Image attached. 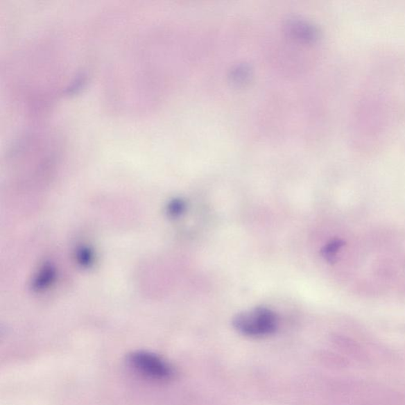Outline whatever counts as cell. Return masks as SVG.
I'll use <instances>...</instances> for the list:
<instances>
[{
	"mask_svg": "<svg viewBox=\"0 0 405 405\" xmlns=\"http://www.w3.org/2000/svg\"><path fill=\"white\" fill-rule=\"evenodd\" d=\"M234 328L240 334L251 337H263L273 334L278 328V317L272 309L256 307L251 311L235 315Z\"/></svg>",
	"mask_w": 405,
	"mask_h": 405,
	"instance_id": "cell-1",
	"label": "cell"
},
{
	"mask_svg": "<svg viewBox=\"0 0 405 405\" xmlns=\"http://www.w3.org/2000/svg\"><path fill=\"white\" fill-rule=\"evenodd\" d=\"M128 363L138 373L150 379L170 380L174 374L170 364L156 354L150 352H133L128 356Z\"/></svg>",
	"mask_w": 405,
	"mask_h": 405,
	"instance_id": "cell-2",
	"label": "cell"
},
{
	"mask_svg": "<svg viewBox=\"0 0 405 405\" xmlns=\"http://www.w3.org/2000/svg\"><path fill=\"white\" fill-rule=\"evenodd\" d=\"M344 245V241L341 239L331 240L322 250V255L329 262L333 263L336 260L337 252H339L341 247Z\"/></svg>",
	"mask_w": 405,
	"mask_h": 405,
	"instance_id": "cell-3",
	"label": "cell"
},
{
	"mask_svg": "<svg viewBox=\"0 0 405 405\" xmlns=\"http://www.w3.org/2000/svg\"><path fill=\"white\" fill-rule=\"evenodd\" d=\"M185 203L181 199L174 200L169 206V212L173 217L181 216L185 210Z\"/></svg>",
	"mask_w": 405,
	"mask_h": 405,
	"instance_id": "cell-4",
	"label": "cell"
}]
</instances>
